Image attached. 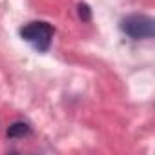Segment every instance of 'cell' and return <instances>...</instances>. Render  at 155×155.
I'll list each match as a JSON object with an SVG mask.
<instances>
[{
	"mask_svg": "<svg viewBox=\"0 0 155 155\" xmlns=\"http://www.w3.org/2000/svg\"><path fill=\"white\" fill-rule=\"evenodd\" d=\"M53 26L44 22V20H37V22H29L20 29V37L29 42L33 48H37L38 51H48L53 40Z\"/></svg>",
	"mask_w": 155,
	"mask_h": 155,
	"instance_id": "6da1fadb",
	"label": "cell"
},
{
	"mask_svg": "<svg viewBox=\"0 0 155 155\" xmlns=\"http://www.w3.org/2000/svg\"><path fill=\"white\" fill-rule=\"evenodd\" d=\"M120 29L135 38V40H140V38H153L155 35V22L151 17L148 15H142V13H133V15H128L126 18H122L120 22Z\"/></svg>",
	"mask_w": 155,
	"mask_h": 155,
	"instance_id": "7a4b0ae2",
	"label": "cell"
},
{
	"mask_svg": "<svg viewBox=\"0 0 155 155\" xmlns=\"http://www.w3.org/2000/svg\"><path fill=\"white\" fill-rule=\"evenodd\" d=\"M31 133V128L28 122H13L9 128H8V137L9 139H20V137H26Z\"/></svg>",
	"mask_w": 155,
	"mask_h": 155,
	"instance_id": "3957f363",
	"label": "cell"
},
{
	"mask_svg": "<svg viewBox=\"0 0 155 155\" xmlns=\"http://www.w3.org/2000/svg\"><path fill=\"white\" fill-rule=\"evenodd\" d=\"M77 9H79V17H81L84 22H90V20H91V9H90L88 4L81 2L79 6H77Z\"/></svg>",
	"mask_w": 155,
	"mask_h": 155,
	"instance_id": "277c9868",
	"label": "cell"
}]
</instances>
